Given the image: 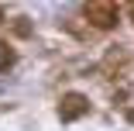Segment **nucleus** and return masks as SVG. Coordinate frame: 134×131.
<instances>
[{
	"instance_id": "f03ea898",
	"label": "nucleus",
	"mask_w": 134,
	"mask_h": 131,
	"mask_svg": "<svg viewBox=\"0 0 134 131\" xmlns=\"http://www.w3.org/2000/svg\"><path fill=\"white\" fill-rule=\"evenodd\" d=\"M90 111V103L79 97V93H69L65 100H62V107H59V114H62V121H72V117H79V114H86Z\"/></svg>"
},
{
	"instance_id": "7ed1b4c3",
	"label": "nucleus",
	"mask_w": 134,
	"mask_h": 131,
	"mask_svg": "<svg viewBox=\"0 0 134 131\" xmlns=\"http://www.w3.org/2000/svg\"><path fill=\"white\" fill-rule=\"evenodd\" d=\"M7 62H10V52H7V48H4V41H0V69H4V66H7Z\"/></svg>"
},
{
	"instance_id": "f257e3e1",
	"label": "nucleus",
	"mask_w": 134,
	"mask_h": 131,
	"mask_svg": "<svg viewBox=\"0 0 134 131\" xmlns=\"http://www.w3.org/2000/svg\"><path fill=\"white\" fill-rule=\"evenodd\" d=\"M86 14H90V21L96 24V28H110V24L117 21V7L114 4H90Z\"/></svg>"
}]
</instances>
